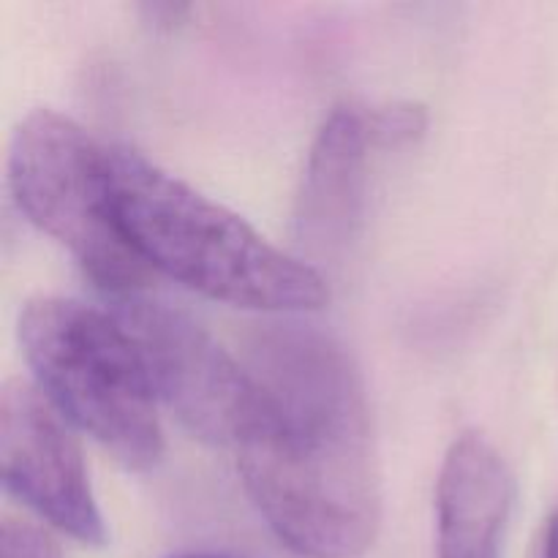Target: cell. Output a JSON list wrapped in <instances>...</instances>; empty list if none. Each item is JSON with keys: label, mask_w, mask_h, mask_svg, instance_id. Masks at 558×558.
<instances>
[{"label": "cell", "mask_w": 558, "mask_h": 558, "mask_svg": "<svg viewBox=\"0 0 558 558\" xmlns=\"http://www.w3.org/2000/svg\"><path fill=\"white\" fill-rule=\"evenodd\" d=\"M256 420L238 469L270 532L303 558H357L381 523L371 409L352 354L308 325H265L245 343Z\"/></svg>", "instance_id": "1"}, {"label": "cell", "mask_w": 558, "mask_h": 558, "mask_svg": "<svg viewBox=\"0 0 558 558\" xmlns=\"http://www.w3.org/2000/svg\"><path fill=\"white\" fill-rule=\"evenodd\" d=\"M543 558H558V510L550 515L548 529H545Z\"/></svg>", "instance_id": "12"}, {"label": "cell", "mask_w": 558, "mask_h": 558, "mask_svg": "<svg viewBox=\"0 0 558 558\" xmlns=\"http://www.w3.org/2000/svg\"><path fill=\"white\" fill-rule=\"evenodd\" d=\"M0 558H63L52 534L25 518L3 515Z\"/></svg>", "instance_id": "10"}, {"label": "cell", "mask_w": 558, "mask_h": 558, "mask_svg": "<svg viewBox=\"0 0 558 558\" xmlns=\"http://www.w3.org/2000/svg\"><path fill=\"white\" fill-rule=\"evenodd\" d=\"M374 145H407L417 140L428 125V114L417 104H387V107L365 112Z\"/></svg>", "instance_id": "9"}, {"label": "cell", "mask_w": 558, "mask_h": 558, "mask_svg": "<svg viewBox=\"0 0 558 558\" xmlns=\"http://www.w3.org/2000/svg\"><path fill=\"white\" fill-rule=\"evenodd\" d=\"M114 213L150 270L183 287L267 314L316 311L327 281L303 256L262 238L248 221L131 147H107Z\"/></svg>", "instance_id": "2"}, {"label": "cell", "mask_w": 558, "mask_h": 558, "mask_svg": "<svg viewBox=\"0 0 558 558\" xmlns=\"http://www.w3.org/2000/svg\"><path fill=\"white\" fill-rule=\"evenodd\" d=\"M371 145L368 120L357 107H336L319 125L294 199V238L305 254L332 259L354 240L363 221Z\"/></svg>", "instance_id": "7"}, {"label": "cell", "mask_w": 558, "mask_h": 558, "mask_svg": "<svg viewBox=\"0 0 558 558\" xmlns=\"http://www.w3.org/2000/svg\"><path fill=\"white\" fill-rule=\"evenodd\" d=\"M512 499L499 450L480 434L458 436L436 483V558H501Z\"/></svg>", "instance_id": "8"}, {"label": "cell", "mask_w": 558, "mask_h": 558, "mask_svg": "<svg viewBox=\"0 0 558 558\" xmlns=\"http://www.w3.org/2000/svg\"><path fill=\"white\" fill-rule=\"evenodd\" d=\"M142 14L145 22H150L153 27H174L183 22V16L189 14L191 5L185 3H142Z\"/></svg>", "instance_id": "11"}, {"label": "cell", "mask_w": 558, "mask_h": 558, "mask_svg": "<svg viewBox=\"0 0 558 558\" xmlns=\"http://www.w3.org/2000/svg\"><path fill=\"white\" fill-rule=\"evenodd\" d=\"M9 183L20 210L71 251L109 298L142 292L150 267L131 248L114 213L107 147L58 109L38 107L14 129Z\"/></svg>", "instance_id": "4"}, {"label": "cell", "mask_w": 558, "mask_h": 558, "mask_svg": "<svg viewBox=\"0 0 558 558\" xmlns=\"http://www.w3.org/2000/svg\"><path fill=\"white\" fill-rule=\"evenodd\" d=\"M112 314L134 341L158 401L194 436L238 450L259 409L245 363L194 316L145 292L112 298Z\"/></svg>", "instance_id": "5"}, {"label": "cell", "mask_w": 558, "mask_h": 558, "mask_svg": "<svg viewBox=\"0 0 558 558\" xmlns=\"http://www.w3.org/2000/svg\"><path fill=\"white\" fill-rule=\"evenodd\" d=\"M3 483L44 521L85 545L107 543L80 441L36 385L9 379L0 392Z\"/></svg>", "instance_id": "6"}, {"label": "cell", "mask_w": 558, "mask_h": 558, "mask_svg": "<svg viewBox=\"0 0 558 558\" xmlns=\"http://www.w3.org/2000/svg\"><path fill=\"white\" fill-rule=\"evenodd\" d=\"M178 558H223V556H178Z\"/></svg>", "instance_id": "13"}, {"label": "cell", "mask_w": 558, "mask_h": 558, "mask_svg": "<svg viewBox=\"0 0 558 558\" xmlns=\"http://www.w3.org/2000/svg\"><path fill=\"white\" fill-rule=\"evenodd\" d=\"M16 330L36 387L69 423L129 469L161 461L158 398L112 311L69 298H36L22 308Z\"/></svg>", "instance_id": "3"}]
</instances>
